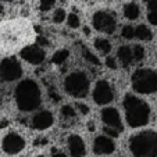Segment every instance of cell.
<instances>
[{
  "label": "cell",
  "mask_w": 157,
  "mask_h": 157,
  "mask_svg": "<svg viewBox=\"0 0 157 157\" xmlns=\"http://www.w3.org/2000/svg\"><path fill=\"white\" fill-rule=\"evenodd\" d=\"M128 147L133 157H157V132L140 131L129 136Z\"/></svg>",
  "instance_id": "277c9868"
},
{
  "label": "cell",
  "mask_w": 157,
  "mask_h": 157,
  "mask_svg": "<svg viewBox=\"0 0 157 157\" xmlns=\"http://www.w3.org/2000/svg\"><path fill=\"white\" fill-rule=\"evenodd\" d=\"M9 125V120H2L0 121V128H6Z\"/></svg>",
  "instance_id": "e575fe53"
},
{
  "label": "cell",
  "mask_w": 157,
  "mask_h": 157,
  "mask_svg": "<svg viewBox=\"0 0 157 157\" xmlns=\"http://www.w3.org/2000/svg\"><path fill=\"white\" fill-rule=\"evenodd\" d=\"M48 92H49V96H50V99H52L53 101H60V100H61V96L59 95V92H57V89H56V88L50 86Z\"/></svg>",
  "instance_id": "f1b7e54d"
},
{
  "label": "cell",
  "mask_w": 157,
  "mask_h": 157,
  "mask_svg": "<svg viewBox=\"0 0 157 157\" xmlns=\"http://www.w3.org/2000/svg\"><path fill=\"white\" fill-rule=\"evenodd\" d=\"M67 146H68V151L71 154V157H83L86 153V146L83 139L77 135V133H72L70 135L68 139H67Z\"/></svg>",
  "instance_id": "9a60e30c"
},
{
  "label": "cell",
  "mask_w": 157,
  "mask_h": 157,
  "mask_svg": "<svg viewBox=\"0 0 157 157\" xmlns=\"http://www.w3.org/2000/svg\"><path fill=\"white\" fill-rule=\"evenodd\" d=\"M117 59L120 60V63L122 64V67L128 68V67H129V65L135 61V60H133L132 48H129V46H127V44L120 46L118 50H117Z\"/></svg>",
  "instance_id": "2e32d148"
},
{
  "label": "cell",
  "mask_w": 157,
  "mask_h": 157,
  "mask_svg": "<svg viewBox=\"0 0 157 157\" xmlns=\"http://www.w3.org/2000/svg\"><path fill=\"white\" fill-rule=\"evenodd\" d=\"M125 111V120L128 125L132 128L145 127L150 121L151 110L147 101L140 99L139 96H135L132 93H127L122 100Z\"/></svg>",
  "instance_id": "7a4b0ae2"
},
{
  "label": "cell",
  "mask_w": 157,
  "mask_h": 157,
  "mask_svg": "<svg viewBox=\"0 0 157 157\" xmlns=\"http://www.w3.org/2000/svg\"><path fill=\"white\" fill-rule=\"evenodd\" d=\"M135 38L139 39V40L149 42L153 39V33H151V31L149 29V27H146V25H138V27L135 28Z\"/></svg>",
  "instance_id": "ffe728a7"
},
{
  "label": "cell",
  "mask_w": 157,
  "mask_h": 157,
  "mask_svg": "<svg viewBox=\"0 0 157 157\" xmlns=\"http://www.w3.org/2000/svg\"><path fill=\"white\" fill-rule=\"evenodd\" d=\"M35 39V29L27 20L7 21L0 27V42L4 50H17L31 46Z\"/></svg>",
  "instance_id": "6da1fadb"
},
{
  "label": "cell",
  "mask_w": 157,
  "mask_h": 157,
  "mask_svg": "<svg viewBox=\"0 0 157 157\" xmlns=\"http://www.w3.org/2000/svg\"><path fill=\"white\" fill-rule=\"evenodd\" d=\"M120 157H122V156H120Z\"/></svg>",
  "instance_id": "ab89813d"
},
{
  "label": "cell",
  "mask_w": 157,
  "mask_h": 157,
  "mask_svg": "<svg viewBox=\"0 0 157 157\" xmlns=\"http://www.w3.org/2000/svg\"><path fill=\"white\" fill-rule=\"evenodd\" d=\"M131 86L140 95H153L157 92V71L153 68H138L131 77Z\"/></svg>",
  "instance_id": "5b68a950"
},
{
  "label": "cell",
  "mask_w": 157,
  "mask_h": 157,
  "mask_svg": "<svg viewBox=\"0 0 157 157\" xmlns=\"http://www.w3.org/2000/svg\"><path fill=\"white\" fill-rule=\"evenodd\" d=\"M77 110L79 111L82 116H86V114H89V111H90V109H89V106H86L85 103H77Z\"/></svg>",
  "instance_id": "4dcf8cb0"
},
{
  "label": "cell",
  "mask_w": 157,
  "mask_h": 157,
  "mask_svg": "<svg viewBox=\"0 0 157 157\" xmlns=\"http://www.w3.org/2000/svg\"><path fill=\"white\" fill-rule=\"evenodd\" d=\"M121 36L127 40H131V39L135 38V28L131 27V25H125L121 29Z\"/></svg>",
  "instance_id": "4316f807"
},
{
  "label": "cell",
  "mask_w": 157,
  "mask_h": 157,
  "mask_svg": "<svg viewBox=\"0 0 157 157\" xmlns=\"http://www.w3.org/2000/svg\"><path fill=\"white\" fill-rule=\"evenodd\" d=\"M54 4H56L54 0H42L40 3H39V10H40L42 13H46V11L53 9Z\"/></svg>",
  "instance_id": "83f0119b"
},
{
  "label": "cell",
  "mask_w": 157,
  "mask_h": 157,
  "mask_svg": "<svg viewBox=\"0 0 157 157\" xmlns=\"http://www.w3.org/2000/svg\"><path fill=\"white\" fill-rule=\"evenodd\" d=\"M116 150V143L111 138L106 136V135H100V136L95 138L93 140V151L96 154H111Z\"/></svg>",
  "instance_id": "5bb4252c"
},
{
  "label": "cell",
  "mask_w": 157,
  "mask_h": 157,
  "mask_svg": "<svg viewBox=\"0 0 157 157\" xmlns=\"http://www.w3.org/2000/svg\"><path fill=\"white\" fill-rule=\"evenodd\" d=\"M22 77V65L15 57H6L0 61V79L3 82H14Z\"/></svg>",
  "instance_id": "ba28073f"
},
{
  "label": "cell",
  "mask_w": 157,
  "mask_h": 157,
  "mask_svg": "<svg viewBox=\"0 0 157 157\" xmlns=\"http://www.w3.org/2000/svg\"><path fill=\"white\" fill-rule=\"evenodd\" d=\"M14 98L17 107L24 111L31 113L36 110L42 103V90L38 82L33 79H24L17 85L14 90Z\"/></svg>",
  "instance_id": "3957f363"
},
{
  "label": "cell",
  "mask_w": 157,
  "mask_h": 157,
  "mask_svg": "<svg viewBox=\"0 0 157 157\" xmlns=\"http://www.w3.org/2000/svg\"><path fill=\"white\" fill-rule=\"evenodd\" d=\"M146 9H147V21L151 25L157 27V0L146 2Z\"/></svg>",
  "instance_id": "ac0fdd59"
},
{
  "label": "cell",
  "mask_w": 157,
  "mask_h": 157,
  "mask_svg": "<svg viewBox=\"0 0 157 157\" xmlns=\"http://www.w3.org/2000/svg\"><path fill=\"white\" fill-rule=\"evenodd\" d=\"M124 15L127 20H131V21H135L139 18L140 15V7L138 6V3H127L124 6Z\"/></svg>",
  "instance_id": "e0dca14e"
},
{
  "label": "cell",
  "mask_w": 157,
  "mask_h": 157,
  "mask_svg": "<svg viewBox=\"0 0 157 157\" xmlns=\"http://www.w3.org/2000/svg\"><path fill=\"white\" fill-rule=\"evenodd\" d=\"M60 114H61V118L67 120V121H72V120H75V117H77L75 109L72 106H70V104H64V106L61 107V110H60Z\"/></svg>",
  "instance_id": "7402d4cb"
},
{
  "label": "cell",
  "mask_w": 157,
  "mask_h": 157,
  "mask_svg": "<svg viewBox=\"0 0 157 157\" xmlns=\"http://www.w3.org/2000/svg\"><path fill=\"white\" fill-rule=\"evenodd\" d=\"M82 56H83V59L86 60L88 63H90V64H93V65H100V60L98 59V56L96 54H93L92 52L89 50V49H86V48H83L82 49Z\"/></svg>",
  "instance_id": "603a6c76"
},
{
  "label": "cell",
  "mask_w": 157,
  "mask_h": 157,
  "mask_svg": "<svg viewBox=\"0 0 157 157\" xmlns=\"http://www.w3.org/2000/svg\"><path fill=\"white\" fill-rule=\"evenodd\" d=\"M132 53H133V60H135V61H142L146 56L145 48H142L140 44H135V46H133Z\"/></svg>",
  "instance_id": "d4e9b609"
},
{
  "label": "cell",
  "mask_w": 157,
  "mask_h": 157,
  "mask_svg": "<svg viewBox=\"0 0 157 157\" xmlns=\"http://www.w3.org/2000/svg\"><path fill=\"white\" fill-rule=\"evenodd\" d=\"M106 65H107V68H110V70H117V67H118L117 65V60L111 56L106 57Z\"/></svg>",
  "instance_id": "f546056e"
},
{
  "label": "cell",
  "mask_w": 157,
  "mask_h": 157,
  "mask_svg": "<svg viewBox=\"0 0 157 157\" xmlns=\"http://www.w3.org/2000/svg\"><path fill=\"white\" fill-rule=\"evenodd\" d=\"M2 149L7 154H18L25 149V139L18 132L11 131L3 138Z\"/></svg>",
  "instance_id": "30bf717a"
},
{
  "label": "cell",
  "mask_w": 157,
  "mask_h": 157,
  "mask_svg": "<svg viewBox=\"0 0 157 157\" xmlns=\"http://www.w3.org/2000/svg\"><path fill=\"white\" fill-rule=\"evenodd\" d=\"M46 143H48L46 138H38V139L35 140V146H44Z\"/></svg>",
  "instance_id": "d6a6232c"
},
{
  "label": "cell",
  "mask_w": 157,
  "mask_h": 157,
  "mask_svg": "<svg viewBox=\"0 0 157 157\" xmlns=\"http://www.w3.org/2000/svg\"><path fill=\"white\" fill-rule=\"evenodd\" d=\"M92 25L99 32L111 35V33H114L117 29L116 13L110 11V10H98V11L92 15Z\"/></svg>",
  "instance_id": "52a82bcc"
},
{
  "label": "cell",
  "mask_w": 157,
  "mask_h": 157,
  "mask_svg": "<svg viewBox=\"0 0 157 157\" xmlns=\"http://www.w3.org/2000/svg\"><path fill=\"white\" fill-rule=\"evenodd\" d=\"M3 100H4V90H3L2 88H0V106H2Z\"/></svg>",
  "instance_id": "d590c367"
},
{
  "label": "cell",
  "mask_w": 157,
  "mask_h": 157,
  "mask_svg": "<svg viewBox=\"0 0 157 157\" xmlns=\"http://www.w3.org/2000/svg\"><path fill=\"white\" fill-rule=\"evenodd\" d=\"M83 33H85V35H90V29H89L88 27H85L83 28Z\"/></svg>",
  "instance_id": "8d00e7d4"
},
{
  "label": "cell",
  "mask_w": 157,
  "mask_h": 157,
  "mask_svg": "<svg viewBox=\"0 0 157 157\" xmlns=\"http://www.w3.org/2000/svg\"><path fill=\"white\" fill-rule=\"evenodd\" d=\"M65 18H67V13H65L64 9H61V7H59V9H56L53 11V17H52V21L53 22H56V24H61V22H64Z\"/></svg>",
  "instance_id": "cb8c5ba5"
},
{
  "label": "cell",
  "mask_w": 157,
  "mask_h": 157,
  "mask_svg": "<svg viewBox=\"0 0 157 157\" xmlns=\"http://www.w3.org/2000/svg\"><path fill=\"white\" fill-rule=\"evenodd\" d=\"M67 25H68L71 29H77V28L81 25L79 17H78L75 13H71V14H68V17H67Z\"/></svg>",
  "instance_id": "484cf974"
},
{
  "label": "cell",
  "mask_w": 157,
  "mask_h": 157,
  "mask_svg": "<svg viewBox=\"0 0 157 157\" xmlns=\"http://www.w3.org/2000/svg\"><path fill=\"white\" fill-rule=\"evenodd\" d=\"M54 117L49 110H42L38 111L36 114H33V117L31 118V128L36 131H44L53 125Z\"/></svg>",
  "instance_id": "4fadbf2b"
},
{
  "label": "cell",
  "mask_w": 157,
  "mask_h": 157,
  "mask_svg": "<svg viewBox=\"0 0 157 157\" xmlns=\"http://www.w3.org/2000/svg\"><path fill=\"white\" fill-rule=\"evenodd\" d=\"M88 129H89V131H90V132H93V131H95V129H96V128H95V122H93V121L88 122Z\"/></svg>",
  "instance_id": "836d02e7"
},
{
  "label": "cell",
  "mask_w": 157,
  "mask_h": 157,
  "mask_svg": "<svg viewBox=\"0 0 157 157\" xmlns=\"http://www.w3.org/2000/svg\"><path fill=\"white\" fill-rule=\"evenodd\" d=\"M64 90L70 96L82 99L88 95L90 88V79L85 71H72L64 78Z\"/></svg>",
  "instance_id": "8992f818"
},
{
  "label": "cell",
  "mask_w": 157,
  "mask_h": 157,
  "mask_svg": "<svg viewBox=\"0 0 157 157\" xmlns=\"http://www.w3.org/2000/svg\"><path fill=\"white\" fill-rule=\"evenodd\" d=\"M4 11V7H3V3H0V14Z\"/></svg>",
  "instance_id": "74e56055"
},
{
  "label": "cell",
  "mask_w": 157,
  "mask_h": 157,
  "mask_svg": "<svg viewBox=\"0 0 157 157\" xmlns=\"http://www.w3.org/2000/svg\"><path fill=\"white\" fill-rule=\"evenodd\" d=\"M20 56H21V59L25 60L29 64L40 65L44 61V59H46V52L38 43H35V44H31V46H27L25 49H22L20 52Z\"/></svg>",
  "instance_id": "7c38bea8"
},
{
  "label": "cell",
  "mask_w": 157,
  "mask_h": 157,
  "mask_svg": "<svg viewBox=\"0 0 157 157\" xmlns=\"http://www.w3.org/2000/svg\"><path fill=\"white\" fill-rule=\"evenodd\" d=\"M114 89L113 86L110 85L109 81L106 79H99L96 82L95 88H93V93H92V98L93 101L98 104H109L114 100Z\"/></svg>",
  "instance_id": "9c48e42d"
},
{
  "label": "cell",
  "mask_w": 157,
  "mask_h": 157,
  "mask_svg": "<svg viewBox=\"0 0 157 157\" xmlns=\"http://www.w3.org/2000/svg\"><path fill=\"white\" fill-rule=\"evenodd\" d=\"M100 116H101V121H103L104 127L111 128V129L117 131L118 133H121L124 131L121 116H120V111L116 107H104L101 110Z\"/></svg>",
  "instance_id": "8fae6325"
},
{
  "label": "cell",
  "mask_w": 157,
  "mask_h": 157,
  "mask_svg": "<svg viewBox=\"0 0 157 157\" xmlns=\"http://www.w3.org/2000/svg\"><path fill=\"white\" fill-rule=\"evenodd\" d=\"M70 57V50L68 49H60L52 56V63L56 65H63Z\"/></svg>",
  "instance_id": "44dd1931"
},
{
  "label": "cell",
  "mask_w": 157,
  "mask_h": 157,
  "mask_svg": "<svg viewBox=\"0 0 157 157\" xmlns=\"http://www.w3.org/2000/svg\"><path fill=\"white\" fill-rule=\"evenodd\" d=\"M93 46L98 52H100L101 54H106V56H109V53L111 52V43H110L109 39L96 38L95 42H93Z\"/></svg>",
  "instance_id": "d6986e66"
},
{
  "label": "cell",
  "mask_w": 157,
  "mask_h": 157,
  "mask_svg": "<svg viewBox=\"0 0 157 157\" xmlns=\"http://www.w3.org/2000/svg\"><path fill=\"white\" fill-rule=\"evenodd\" d=\"M35 157H44L43 154H38V156H35Z\"/></svg>",
  "instance_id": "f35d334b"
},
{
  "label": "cell",
  "mask_w": 157,
  "mask_h": 157,
  "mask_svg": "<svg viewBox=\"0 0 157 157\" xmlns=\"http://www.w3.org/2000/svg\"><path fill=\"white\" fill-rule=\"evenodd\" d=\"M50 157H67V154H65L63 150H60V149L53 147L50 151Z\"/></svg>",
  "instance_id": "1f68e13d"
}]
</instances>
